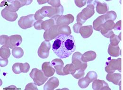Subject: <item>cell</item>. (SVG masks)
I'll return each mask as SVG.
<instances>
[{
  "label": "cell",
  "mask_w": 123,
  "mask_h": 90,
  "mask_svg": "<svg viewBox=\"0 0 123 90\" xmlns=\"http://www.w3.org/2000/svg\"><path fill=\"white\" fill-rule=\"evenodd\" d=\"M52 49L55 55L60 59L69 58L76 49L74 37L72 35H59L55 39Z\"/></svg>",
  "instance_id": "obj_1"
},
{
  "label": "cell",
  "mask_w": 123,
  "mask_h": 90,
  "mask_svg": "<svg viewBox=\"0 0 123 90\" xmlns=\"http://www.w3.org/2000/svg\"><path fill=\"white\" fill-rule=\"evenodd\" d=\"M63 13V7L61 5L59 7L45 6L38 10L35 14L36 20H40L45 17H47L51 19H56L62 16Z\"/></svg>",
  "instance_id": "obj_2"
},
{
  "label": "cell",
  "mask_w": 123,
  "mask_h": 90,
  "mask_svg": "<svg viewBox=\"0 0 123 90\" xmlns=\"http://www.w3.org/2000/svg\"><path fill=\"white\" fill-rule=\"evenodd\" d=\"M72 33L71 28L68 25H55L45 31L44 33V39L47 41L55 39L60 34H64L70 35Z\"/></svg>",
  "instance_id": "obj_3"
},
{
  "label": "cell",
  "mask_w": 123,
  "mask_h": 90,
  "mask_svg": "<svg viewBox=\"0 0 123 90\" xmlns=\"http://www.w3.org/2000/svg\"><path fill=\"white\" fill-rule=\"evenodd\" d=\"M87 6L83 9L81 12L79 13L77 16V23L80 25L84 24L86 21L91 18L94 14V8L96 7L97 2L96 0H88Z\"/></svg>",
  "instance_id": "obj_4"
},
{
  "label": "cell",
  "mask_w": 123,
  "mask_h": 90,
  "mask_svg": "<svg viewBox=\"0 0 123 90\" xmlns=\"http://www.w3.org/2000/svg\"><path fill=\"white\" fill-rule=\"evenodd\" d=\"M22 38L19 35H12L8 37L7 35H1L0 37V45L13 49L20 45Z\"/></svg>",
  "instance_id": "obj_5"
},
{
  "label": "cell",
  "mask_w": 123,
  "mask_h": 90,
  "mask_svg": "<svg viewBox=\"0 0 123 90\" xmlns=\"http://www.w3.org/2000/svg\"><path fill=\"white\" fill-rule=\"evenodd\" d=\"M30 75L34 83L37 86H41L46 83L48 77L45 75L43 71L37 68H33Z\"/></svg>",
  "instance_id": "obj_6"
},
{
  "label": "cell",
  "mask_w": 123,
  "mask_h": 90,
  "mask_svg": "<svg viewBox=\"0 0 123 90\" xmlns=\"http://www.w3.org/2000/svg\"><path fill=\"white\" fill-rule=\"evenodd\" d=\"M35 15H30L22 16L20 17L18 21V24L20 28L23 30H26L28 28H31L34 26L35 22Z\"/></svg>",
  "instance_id": "obj_7"
},
{
  "label": "cell",
  "mask_w": 123,
  "mask_h": 90,
  "mask_svg": "<svg viewBox=\"0 0 123 90\" xmlns=\"http://www.w3.org/2000/svg\"><path fill=\"white\" fill-rule=\"evenodd\" d=\"M116 70L121 72V58L112 59L106 63L105 71L108 73H114Z\"/></svg>",
  "instance_id": "obj_8"
},
{
  "label": "cell",
  "mask_w": 123,
  "mask_h": 90,
  "mask_svg": "<svg viewBox=\"0 0 123 90\" xmlns=\"http://www.w3.org/2000/svg\"><path fill=\"white\" fill-rule=\"evenodd\" d=\"M82 55L79 52H75L74 54L72 62L77 69H82L85 70L87 67V63L84 62L82 60Z\"/></svg>",
  "instance_id": "obj_9"
},
{
  "label": "cell",
  "mask_w": 123,
  "mask_h": 90,
  "mask_svg": "<svg viewBox=\"0 0 123 90\" xmlns=\"http://www.w3.org/2000/svg\"><path fill=\"white\" fill-rule=\"evenodd\" d=\"M50 48L51 44L49 41L45 40L43 41L38 49L37 54L38 56L42 59L47 58L49 55Z\"/></svg>",
  "instance_id": "obj_10"
},
{
  "label": "cell",
  "mask_w": 123,
  "mask_h": 90,
  "mask_svg": "<svg viewBox=\"0 0 123 90\" xmlns=\"http://www.w3.org/2000/svg\"><path fill=\"white\" fill-rule=\"evenodd\" d=\"M115 23L111 20L107 21L103 25L101 30H100L101 33L105 37L109 38L111 35L114 34L112 30L114 29Z\"/></svg>",
  "instance_id": "obj_11"
},
{
  "label": "cell",
  "mask_w": 123,
  "mask_h": 90,
  "mask_svg": "<svg viewBox=\"0 0 123 90\" xmlns=\"http://www.w3.org/2000/svg\"><path fill=\"white\" fill-rule=\"evenodd\" d=\"M74 19V17L71 14L60 16L56 19V25H68L73 23Z\"/></svg>",
  "instance_id": "obj_12"
},
{
  "label": "cell",
  "mask_w": 123,
  "mask_h": 90,
  "mask_svg": "<svg viewBox=\"0 0 123 90\" xmlns=\"http://www.w3.org/2000/svg\"><path fill=\"white\" fill-rule=\"evenodd\" d=\"M52 64L55 69V72L59 75H65L63 72L64 63L61 59L55 58L51 62Z\"/></svg>",
  "instance_id": "obj_13"
},
{
  "label": "cell",
  "mask_w": 123,
  "mask_h": 90,
  "mask_svg": "<svg viewBox=\"0 0 123 90\" xmlns=\"http://www.w3.org/2000/svg\"><path fill=\"white\" fill-rule=\"evenodd\" d=\"M42 70L48 77L54 75L55 72V69L52 65L51 62H46L42 64Z\"/></svg>",
  "instance_id": "obj_14"
},
{
  "label": "cell",
  "mask_w": 123,
  "mask_h": 90,
  "mask_svg": "<svg viewBox=\"0 0 123 90\" xmlns=\"http://www.w3.org/2000/svg\"><path fill=\"white\" fill-rule=\"evenodd\" d=\"M92 89L94 90H111L108 84L103 80L96 79L93 82Z\"/></svg>",
  "instance_id": "obj_15"
},
{
  "label": "cell",
  "mask_w": 123,
  "mask_h": 90,
  "mask_svg": "<svg viewBox=\"0 0 123 90\" xmlns=\"http://www.w3.org/2000/svg\"><path fill=\"white\" fill-rule=\"evenodd\" d=\"M121 74L119 73H108L106 79L108 81L113 83L114 84L121 86Z\"/></svg>",
  "instance_id": "obj_16"
},
{
  "label": "cell",
  "mask_w": 123,
  "mask_h": 90,
  "mask_svg": "<svg viewBox=\"0 0 123 90\" xmlns=\"http://www.w3.org/2000/svg\"><path fill=\"white\" fill-rule=\"evenodd\" d=\"M59 85V81L55 77L50 78L44 86V90H54Z\"/></svg>",
  "instance_id": "obj_17"
},
{
  "label": "cell",
  "mask_w": 123,
  "mask_h": 90,
  "mask_svg": "<svg viewBox=\"0 0 123 90\" xmlns=\"http://www.w3.org/2000/svg\"><path fill=\"white\" fill-rule=\"evenodd\" d=\"M1 16L6 20L9 21H14L18 17V14L15 12L8 11L5 8L3 9L1 12Z\"/></svg>",
  "instance_id": "obj_18"
},
{
  "label": "cell",
  "mask_w": 123,
  "mask_h": 90,
  "mask_svg": "<svg viewBox=\"0 0 123 90\" xmlns=\"http://www.w3.org/2000/svg\"><path fill=\"white\" fill-rule=\"evenodd\" d=\"M107 21L105 15H101L98 17L93 22V27L94 30L100 31L103 24Z\"/></svg>",
  "instance_id": "obj_19"
},
{
  "label": "cell",
  "mask_w": 123,
  "mask_h": 90,
  "mask_svg": "<svg viewBox=\"0 0 123 90\" xmlns=\"http://www.w3.org/2000/svg\"><path fill=\"white\" fill-rule=\"evenodd\" d=\"M108 54L111 57H117L121 55V50L118 45H114L110 44L108 46Z\"/></svg>",
  "instance_id": "obj_20"
},
{
  "label": "cell",
  "mask_w": 123,
  "mask_h": 90,
  "mask_svg": "<svg viewBox=\"0 0 123 90\" xmlns=\"http://www.w3.org/2000/svg\"><path fill=\"white\" fill-rule=\"evenodd\" d=\"M80 33L83 39L89 38L93 33V27L92 25L82 26L80 30Z\"/></svg>",
  "instance_id": "obj_21"
},
{
  "label": "cell",
  "mask_w": 123,
  "mask_h": 90,
  "mask_svg": "<svg viewBox=\"0 0 123 90\" xmlns=\"http://www.w3.org/2000/svg\"><path fill=\"white\" fill-rule=\"evenodd\" d=\"M96 11L99 14L107 13L109 10V7L106 2H100L97 1L96 5Z\"/></svg>",
  "instance_id": "obj_22"
},
{
  "label": "cell",
  "mask_w": 123,
  "mask_h": 90,
  "mask_svg": "<svg viewBox=\"0 0 123 90\" xmlns=\"http://www.w3.org/2000/svg\"><path fill=\"white\" fill-rule=\"evenodd\" d=\"M97 57L96 53L93 51H89L84 53L82 56V60L84 62H88L95 60Z\"/></svg>",
  "instance_id": "obj_23"
},
{
  "label": "cell",
  "mask_w": 123,
  "mask_h": 90,
  "mask_svg": "<svg viewBox=\"0 0 123 90\" xmlns=\"http://www.w3.org/2000/svg\"><path fill=\"white\" fill-rule=\"evenodd\" d=\"M56 25V20L55 19H50L45 21H43L41 24L42 30L46 31L54 25Z\"/></svg>",
  "instance_id": "obj_24"
},
{
  "label": "cell",
  "mask_w": 123,
  "mask_h": 90,
  "mask_svg": "<svg viewBox=\"0 0 123 90\" xmlns=\"http://www.w3.org/2000/svg\"><path fill=\"white\" fill-rule=\"evenodd\" d=\"M76 70L77 69L73 64H67L63 68V72L65 75H68L69 74L73 75L76 72Z\"/></svg>",
  "instance_id": "obj_25"
},
{
  "label": "cell",
  "mask_w": 123,
  "mask_h": 90,
  "mask_svg": "<svg viewBox=\"0 0 123 90\" xmlns=\"http://www.w3.org/2000/svg\"><path fill=\"white\" fill-rule=\"evenodd\" d=\"M11 55L10 50L9 47L2 45L0 49V58L4 59H8Z\"/></svg>",
  "instance_id": "obj_26"
},
{
  "label": "cell",
  "mask_w": 123,
  "mask_h": 90,
  "mask_svg": "<svg viewBox=\"0 0 123 90\" xmlns=\"http://www.w3.org/2000/svg\"><path fill=\"white\" fill-rule=\"evenodd\" d=\"M12 54L16 58H20L24 55V51L22 48L17 47L12 50Z\"/></svg>",
  "instance_id": "obj_27"
},
{
  "label": "cell",
  "mask_w": 123,
  "mask_h": 90,
  "mask_svg": "<svg viewBox=\"0 0 123 90\" xmlns=\"http://www.w3.org/2000/svg\"><path fill=\"white\" fill-rule=\"evenodd\" d=\"M91 83V81L86 77H85L80 79L79 80L78 84L80 88H85L88 87Z\"/></svg>",
  "instance_id": "obj_28"
},
{
  "label": "cell",
  "mask_w": 123,
  "mask_h": 90,
  "mask_svg": "<svg viewBox=\"0 0 123 90\" xmlns=\"http://www.w3.org/2000/svg\"><path fill=\"white\" fill-rule=\"evenodd\" d=\"M120 34V37L119 36H117L114 34L110 36V44L111 45H118L120 41L121 40V32Z\"/></svg>",
  "instance_id": "obj_29"
},
{
  "label": "cell",
  "mask_w": 123,
  "mask_h": 90,
  "mask_svg": "<svg viewBox=\"0 0 123 90\" xmlns=\"http://www.w3.org/2000/svg\"><path fill=\"white\" fill-rule=\"evenodd\" d=\"M117 17V13L114 11H109L105 14V18L107 21L108 20H111L114 21L116 20Z\"/></svg>",
  "instance_id": "obj_30"
},
{
  "label": "cell",
  "mask_w": 123,
  "mask_h": 90,
  "mask_svg": "<svg viewBox=\"0 0 123 90\" xmlns=\"http://www.w3.org/2000/svg\"><path fill=\"white\" fill-rule=\"evenodd\" d=\"M84 75V70L82 69H77L76 72L72 75L76 79H80L82 78V77H83Z\"/></svg>",
  "instance_id": "obj_31"
},
{
  "label": "cell",
  "mask_w": 123,
  "mask_h": 90,
  "mask_svg": "<svg viewBox=\"0 0 123 90\" xmlns=\"http://www.w3.org/2000/svg\"><path fill=\"white\" fill-rule=\"evenodd\" d=\"M20 68L21 73H26L29 71L30 69V65L28 63H25L24 64L20 63Z\"/></svg>",
  "instance_id": "obj_32"
},
{
  "label": "cell",
  "mask_w": 123,
  "mask_h": 90,
  "mask_svg": "<svg viewBox=\"0 0 123 90\" xmlns=\"http://www.w3.org/2000/svg\"><path fill=\"white\" fill-rule=\"evenodd\" d=\"M86 77L91 81L92 83L94 80L97 79L98 78V75L94 71H91L87 73Z\"/></svg>",
  "instance_id": "obj_33"
},
{
  "label": "cell",
  "mask_w": 123,
  "mask_h": 90,
  "mask_svg": "<svg viewBox=\"0 0 123 90\" xmlns=\"http://www.w3.org/2000/svg\"><path fill=\"white\" fill-rule=\"evenodd\" d=\"M12 69L13 72L16 74H19L21 73L20 68V63H15L12 67Z\"/></svg>",
  "instance_id": "obj_34"
},
{
  "label": "cell",
  "mask_w": 123,
  "mask_h": 90,
  "mask_svg": "<svg viewBox=\"0 0 123 90\" xmlns=\"http://www.w3.org/2000/svg\"><path fill=\"white\" fill-rule=\"evenodd\" d=\"M48 4L52 5V6L55 7H59L62 5L60 3V0H48Z\"/></svg>",
  "instance_id": "obj_35"
},
{
  "label": "cell",
  "mask_w": 123,
  "mask_h": 90,
  "mask_svg": "<svg viewBox=\"0 0 123 90\" xmlns=\"http://www.w3.org/2000/svg\"><path fill=\"white\" fill-rule=\"evenodd\" d=\"M37 84H36L35 83H31L29 84H28L26 88L25 89V90H37Z\"/></svg>",
  "instance_id": "obj_36"
},
{
  "label": "cell",
  "mask_w": 123,
  "mask_h": 90,
  "mask_svg": "<svg viewBox=\"0 0 123 90\" xmlns=\"http://www.w3.org/2000/svg\"><path fill=\"white\" fill-rule=\"evenodd\" d=\"M43 22V20H37V21L35 22L34 24V26L35 29L37 30H42L41 28V24Z\"/></svg>",
  "instance_id": "obj_37"
},
{
  "label": "cell",
  "mask_w": 123,
  "mask_h": 90,
  "mask_svg": "<svg viewBox=\"0 0 123 90\" xmlns=\"http://www.w3.org/2000/svg\"><path fill=\"white\" fill-rule=\"evenodd\" d=\"M87 1L86 0H75V3L78 7L81 8V7L84 6L86 4Z\"/></svg>",
  "instance_id": "obj_38"
},
{
  "label": "cell",
  "mask_w": 123,
  "mask_h": 90,
  "mask_svg": "<svg viewBox=\"0 0 123 90\" xmlns=\"http://www.w3.org/2000/svg\"><path fill=\"white\" fill-rule=\"evenodd\" d=\"M81 27H82V25H80L78 23L75 24L73 26V29H74V32L76 33H80V30Z\"/></svg>",
  "instance_id": "obj_39"
},
{
  "label": "cell",
  "mask_w": 123,
  "mask_h": 90,
  "mask_svg": "<svg viewBox=\"0 0 123 90\" xmlns=\"http://www.w3.org/2000/svg\"><path fill=\"white\" fill-rule=\"evenodd\" d=\"M8 63V59H4L0 58V65L1 67H3L6 66Z\"/></svg>",
  "instance_id": "obj_40"
},
{
  "label": "cell",
  "mask_w": 123,
  "mask_h": 90,
  "mask_svg": "<svg viewBox=\"0 0 123 90\" xmlns=\"http://www.w3.org/2000/svg\"><path fill=\"white\" fill-rule=\"evenodd\" d=\"M114 30H121V20L117 21L116 24H115V26L114 27Z\"/></svg>",
  "instance_id": "obj_41"
},
{
  "label": "cell",
  "mask_w": 123,
  "mask_h": 90,
  "mask_svg": "<svg viewBox=\"0 0 123 90\" xmlns=\"http://www.w3.org/2000/svg\"><path fill=\"white\" fill-rule=\"evenodd\" d=\"M18 90V89H18L16 87V86L14 85H12L8 87L7 88H3V90Z\"/></svg>",
  "instance_id": "obj_42"
},
{
  "label": "cell",
  "mask_w": 123,
  "mask_h": 90,
  "mask_svg": "<svg viewBox=\"0 0 123 90\" xmlns=\"http://www.w3.org/2000/svg\"><path fill=\"white\" fill-rule=\"evenodd\" d=\"M37 2H38L39 4H43L48 2V0H37Z\"/></svg>",
  "instance_id": "obj_43"
}]
</instances>
